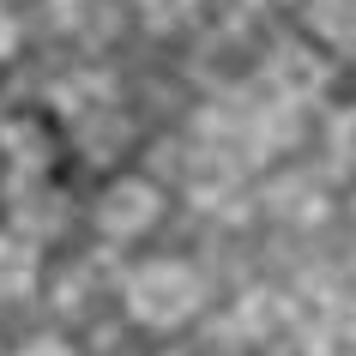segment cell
<instances>
[{"label": "cell", "mask_w": 356, "mask_h": 356, "mask_svg": "<svg viewBox=\"0 0 356 356\" xmlns=\"http://www.w3.org/2000/svg\"><path fill=\"white\" fill-rule=\"evenodd\" d=\"M127 308L145 326H175L200 308V278L181 260H151L127 278Z\"/></svg>", "instance_id": "1"}, {"label": "cell", "mask_w": 356, "mask_h": 356, "mask_svg": "<svg viewBox=\"0 0 356 356\" xmlns=\"http://www.w3.org/2000/svg\"><path fill=\"white\" fill-rule=\"evenodd\" d=\"M157 211H163V200H157V188H151L145 175H121L97 200V224L109 229V236H139L145 224H157Z\"/></svg>", "instance_id": "2"}, {"label": "cell", "mask_w": 356, "mask_h": 356, "mask_svg": "<svg viewBox=\"0 0 356 356\" xmlns=\"http://www.w3.org/2000/svg\"><path fill=\"white\" fill-rule=\"evenodd\" d=\"M37 284V242L0 229V296H24Z\"/></svg>", "instance_id": "3"}, {"label": "cell", "mask_w": 356, "mask_h": 356, "mask_svg": "<svg viewBox=\"0 0 356 356\" xmlns=\"http://www.w3.org/2000/svg\"><path fill=\"white\" fill-rule=\"evenodd\" d=\"M320 79H326V67H320L308 49H284V55H272V85H278L284 97H314Z\"/></svg>", "instance_id": "4"}, {"label": "cell", "mask_w": 356, "mask_h": 356, "mask_svg": "<svg viewBox=\"0 0 356 356\" xmlns=\"http://www.w3.org/2000/svg\"><path fill=\"white\" fill-rule=\"evenodd\" d=\"M6 145H13V157H19V163H49V133H37V121H13V127H6Z\"/></svg>", "instance_id": "5"}, {"label": "cell", "mask_w": 356, "mask_h": 356, "mask_svg": "<svg viewBox=\"0 0 356 356\" xmlns=\"http://www.w3.org/2000/svg\"><path fill=\"white\" fill-rule=\"evenodd\" d=\"M314 24H320V31H332V37H356V0H320Z\"/></svg>", "instance_id": "6"}, {"label": "cell", "mask_w": 356, "mask_h": 356, "mask_svg": "<svg viewBox=\"0 0 356 356\" xmlns=\"http://www.w3.org/2000/svg\"><path fill=\"white\" fill-rule=\"evenodd\" d=\"M332 157H338L344 169H356V109H344V115L332 121Z\"/></svg>", "instance_id": "7"}, {"label": "cell", "mask_w": 356, "mask_h": 356, "mask_svg": "<svg viewBox=\"0 0 356 356\" xmlns=\"http://www.w3.org/2000/svg\"><path fill=\"white\" fill-rule=\"evenodd\" d=\"M13 49H19V24H13V13L0 6V60L13 55Z\"/></svg>", "instance_id": "8"}, {"label": "cell", "mask_w": 356, "mask_h": 356, "mask_svg": "<svg viewBox=\"0 0 356 356\" xmlns=\"http://www.w3.org/2000/svg\"><path fill=\"white\" fill-rule=\"evenodd\" d=\"M19 356H73V350H67V344H60V338H37V344H24Z\"/></svg>", "instance_id": "9"}]
</instances>
